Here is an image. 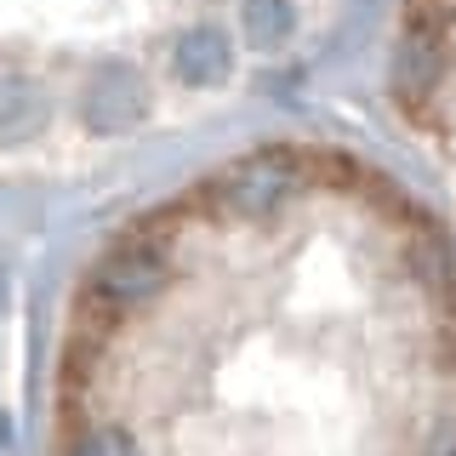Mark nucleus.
<instances>
[{"label":"nucleus","instance_id":"3","mask_svg":"<svg viewBox=\"0 0 456 456\" xmlns=\"http://www.w3.org/2000/svg\"><path fill=\"white\" fill-rule=\"evenodd\" d=\"M171 75H177L189 92H206V86H223L234 75L240 52H234V35L223 23H189L177 40H171Z\"/></svg>","mask_w":456,"mask_h":456},{"label":"nucleus","instance_id":"4","mask_svg":"<svg viewBox=\"0 0 456 456\" xmlns=\"http://www.w3.org/2000/svg\"><path fill=\"white\" fill-rule=\"evenodd\" d=\"M166 280H171V263L154 240H126V246H114L103 256V268H97V285H103L114 303H149Z\"/></svg>","mask_w":456,"mask_h":456},{"label":"nucleus","instance_id":"6","mask_svg":"<svg viewBox=\"0 0 456 456\" xmlns=\"http://www.w3.org/2000/svg\"><path fill=\"white\" fill-rule=\"evenodd\" d=\"M75 456H132V451H126V439H120V434L97 428V434H86V439H80V451H75Z\"/></svg>","mask_w":456,"mask_h":456},{"label":"nucleus","instance_id":"1","mask_svg":"<svg viewBox=\"0 0 456 456\" xmlns=\"http://www.w3.org/2000/svg\"><path fill=\"white\" fill-rule=\"evenodd\" d=\"M394 103L456 189V0H405L394 35Z\"/></svg>","mask_w":456,"mask_h":456},{"label":"nucleus","instance_id":"5","mask_svg":"<svg viewBox=\"0 0 456 456\" xmlns=\"http://www.w3.org/2000/svg\"><path fill=\"white\" fill-rule=\"evenodd\" d=\"M46 126V97L28 75H6L0 80V142H23Z\"/></svg>","mask_w":456,"mask_h":456},{"label":"nucleus","instance_id":"2","mask_svg":"<svg viewBox=\"0 0 456 456\" xmlns=\"http://www.w3.org/2000/svg\"><path fill=\"white\" fill-rule=\"evenodd\" d=\"M86 126L92 132H132V126L149 114V86L132 63H103L92 80H86Z\"/></svg>","mask_w":456,"mask_h":456}]
</instances>
